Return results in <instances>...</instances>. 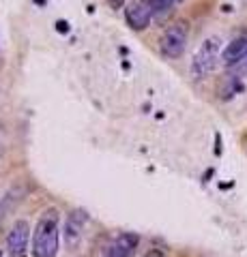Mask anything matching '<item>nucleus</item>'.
<instances>
[{
	"label": "nucleus",
	"instance_id": "4",
	"mask_svg": "<svg viewBox=\"0 0 247 257\" xmlns=\"http://www.w3.org/2000/svg\"><path fill=\"white\" fill-rule=\"evenodd\" d=\"M155 15L157 13L150 5V0H133L125 7V20L131 30H144Z\"/></svg>",
	"mask_w": 247,
	"mask_h": 257
},
{
	"label": "nucleus",
	"instance_id": "8",
	"mask_svg": "<svg viewBox=\"0 0 247 257\" xmlns=\"http://www.w3.org/2000/svg\"><path fill=\"white\" fill-rule=\"evenodd\" d=\"M245 56H247V35H241V37H234L232 41L224 47L221 62H224L226 67H232L238 60H243Z\"/></svg>",
	"mask_w": 247,
	"mask_h": 257
},
{
	"label": "nucleus",
	"instance_id": "7",
	"mask_svg": "<svg viewBox=\"0 0 247 257\" xmlns=\"http://www.w3.org/2000/svg\"><path fill=\"white\" fill-rule=\"evenodd\" d=\"M138 242H140L138 234H133V231H123V234H118L112 242L108 244L106 257H129L135 251Z\"/></svg>",
	"mask_w": 247,
	"mask_h": 257
},
{
	"label": "nucleus",
	"instance_id": "3",
	"mask_svg": "<svg viewBox=\"0 0 247 257\" xmlns=\"http://www.w3.org/2000/svg\"><path fill=\"white\" fill-rule=\"evenodd\" d=\"M187 39H189V26L185 22H177L163 30L161 39H159V52L166 58H179L183 56L187 47Z\"/></svg>",
	"mask_w": 247,
	"mask_h": 257
},
{
	"label": "nucleus",
	"instance_id": "10",
	"mask_svg": "<svg viewBox=\"0 0 247 257\" xmlns=\"http://www.w3.org/2000/svg\"><path fill=\"white\" fill-rule=\"evenodd\" d=\"M177 3H179V0H150V5H153V9H155V13H157V15H159V13L170 11Z\"/></svg>",
	"mask_w": 247,
	"mask_h": 257
},
{
	"label": "nucleus",
	"instance_id": "1",
	"mask_svg": "<svg viewBox=\"0 0 247 257\" xmlns=\"http://www.w3.org/2000/svg\"><path fill=\"white\" fill-rule=\"evenodd\" d=\"M60 216L56 208H47L39 216L33 231V257H56L60 242Z\"/></svg>",
	"mask_w": 247,
	"mask_h": 257
},
{
	"label": "nucleus",
	"instance_id": "2",
	"mask_svg": "<svg viewBox=\"0 0 247 257\" xmlns=\"http://www.w3.org/2000/svg\"><path fill=\"white\" fill-rule=\"evenodd\" d=\"M221 52H224V47H221V39L219 37H206L202 45L196 50L194 58H191V77L194 79H202L211 73V71L217 67V62L221 60Z\"/></svg>",
	"mask_w": 247,
	"mask_h": 257
},
{
	"label": "nucleus",
	"instance_id": "15",
	"mask_svg": "<svg viewBox=\"0 0 247 257\" xmlns=\"http://www.w3.org/2000/svg\"><path fill=\"white\" fill-rule=\"evenodd\" d=\"M0 257H3V255H0Z\"/></svg>",
	"mask_w": 247,
	"mask_h": 257
},
{
	"label": "nucleus",
	"instance_id": "9",
	"mask_svg": "<svg viewBox=\"0 0 247 257\" xmlns=\"http://www.w3.org/2000/svg\"><path fill=\"white\" fill-rule=\"evenodd\" d=\"M228 75L230 77H236V79H247V56L243 60H238L236 64H232V67H228Z\"/></svg>",
	"mask_w": 247,
	"mask_h": 257
},
{
	"label": "nucleus",
	"instance_id": "12",
	"mask_svg": "<svg viewBox=\"0 0 247 257\" xmlns=\"http://www.w3.org/2000/svg\"><path fill=\"white\" fill-rule=\"evenodd\" d=\"M108 3H110V7H112V9H121L125 0H108Z\"/></svg>",
	"mask_w": 247,
	"mask_h": 257
},
{
	"label": "nucleus",
	"instance_id": "11",
	"mask_svg": "<svg viewBox=\"0 0 247 257\" xmlns=\"http://www.w3.org/2000/svg\"><path fill=\"white\" fill-rule=\"evenodd\" d=\"M215 155H221V138L215 135Z\"/></svg>",
	"mask_w": 247,
	"mask_h": 257
},
{
	"label": "nucleus",
	"instance_id": "14",
	"mask_svg": "<svg viewBox=\"0 0 247 257\" xmlns=\"http://www.w3.org/2000/svg\"><path fill=\"white\" fill-rule=\"evenodd\" d=\"M58 30H60V32H67V30H69V28H67V24H62V22H58Z\"/></svg>",
	"mask_w": 247,
	"mask_h": 257
},
{
	"label": "nucleus",
	"instance_id": "6",
	"mask_svg": "<svg viewBox=\"0 0 247 257\" xmlns=\"http://www.w3.org/2000/svg\"><path fill=\"white\" fill-rule=\"evenodd\" d=\"M28 238H30V225L24 219L15 221L9 236H7V253H9V257H26Z\"/></svg>",
	"mask_w": 247,
	"mask_h": 257
},
{
	"label": "nucleus",
	"instance_id": "5",
	"mask_svg": "<svg viewBox=\"0 0 247 257\" xmlns=\"http://www.w3.org/2000/svg\"><path fill=\"white\" fill-rule=\"evenodd\" d=\"M89 223V212L82 210V208H75L71 210L65 219V244L69 248H77L79 242H82V236H84V227Z\"/></svg>",
	"mask_w": 247,
	"mask_h": 257
},
{
	"label": "nucleus",
	"instance_id": "13",
	"mask_svg": "<svg viewBox=\"0 0 247 257\" xmlns=\"http://www.w3.org/2000/svg\"><path fill=\"white\" fill-rule=\"evenodd\" d=\"M144 257H163V253L159 251V248H153V251H148Z\"/></svg>",
	"mask_w": 247,
	"mask_h": 257
}]
</instances>
